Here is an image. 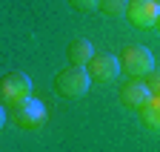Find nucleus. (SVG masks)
Here are the masks:
<instances>
[{"label":"nucleus","mask_w":160,"mask_h":152,"mask_svg":"<svg viewBox=\"0 0 160 152\" xmlns=\"http://www.w3.org/2000/svg\"><path fill=\"white\" fill-rule=\"evenodd\" d=\"M86 72H89V78L97 81V83H112L117 78V72H120V60L112 52H94L92 60L86 63Z\"/></svg>","instance_id":"obj_5"},{"label":"nucleus","mask_w":160,"mask_h":152,"mask_svg":"<svg viewBox=\"0 0 160 152\" xmlns=\"http://www.w3.org/2000/svg\"><path fill=\"white\" fill-rule=\"evenodd\" d=\"M140 121L149 129H160V95H152V98L140 106Z\"/></svg>","instance_id":"obj_9"},{"label":"nucleus","mask_w":160,"mask_h":152,"mask_svg":"<svg viewBox=\"0 0 160 152\" xmlns=\"http://www.w3.org/2000/svg\"><path fill=\"white\" fill-rule=\"evenodd\" d=\"M126 6H129V0H100L97 9L103 12L106 17H117V14H126Z\"/></svg>","instance_id":"obj_10"},{"label":"nucleus","mask_w":160,"mask_h":152,"mask_svg":"<svg viewBox=\"0 0 160 152\" xmlns=\"http://www.w3.org/2000/svg\"><path fill=\"white\" fill-rule=\"evenodd\" d=\"M6 121H9V112L3 109V103H0V129H3V123H6Z\"/></svg>","instance_id":"obj_13"},{"label":"nucleus","mask_w":160,"mask_h":152,"mask_svg":"<svg viewBox=\"0 0 160 152\" xmlns=\"http://www.w3.org/2000/svg\"><path fill=\"white\" fill-rule=\"evenodd\" d=\"M26 98H32V81L26 72H9L0 78V103L14 106Z\"/></svg>","instance_id":"obj_4"},{"label":"nucleus","mask_w":160,"mask_h":152,"mask_svg":"<svg viewBox=\"0 0 160 152\" xmlns=\"http://www.w3.org/2000/svg\"><path fill=\"white\" fill-rule=\"evenodd\" d=\"M120 72L129 75V78H146V75L154 69V58L146 46L140 43H129L123 52H120Z\"/></svg>","instance_id":"obj_3"},{"label":"nucleus","mask_w":160,"mask_h":152,"mask_svg":"<svg viewBox=\"0 0 160 152\" xmlns=\"http://www.w3.org/2000/svg\"><path fill=\"white\" fill-rule=\"evenodd\" d=\"M46 106L43 101H37L34 95L26 101H20L14 106H9V121L17 126V129H37V126H43L46 123Z\"/></svg>","instance_id":"obj_2"},{"label":"nucleus","mask_w":160,"mask_h":152,"mask_svg":"<svg viewBox=\"0 0 160 152\" xmlns=\"http://www.w3.org/2000/svg\"><path fill=\"white\" fill-rule=\"evenodd\" d=\"M143 83H146L149 95H160V69H152L146 78H143Z\"/></svg>","instance_id":"obj_11"},{"label":"nucleus","mask_w":160,"mask_h":152,"mask_svg":"<svg viewBox=\"0 0 160 152\" xmlns=\"http://www.w3.org/2000/svg\"><path fill=\"white\" fill-rule=\"evenodd\" d=\"M120 101H123V106H129V109H137L140 112V106H143L152 95H149V89H146V83H143V78H132V81H126L123 86H120Z\"/></svg>","instance_id":"obj_7"},{"label":"nucleus","mask_w":160,"mask_h":152,"mask_svg":"<svg viewBox=\"0 0 160 152\" xmlns=\"http://www.w3.org/2000/svg\"><path fill=\"white\" fill-rule=\"evenodd\" d=\"M92 55H94V46H92V40H86V37H74V40L66 46L69 66H86L92 60Z\"/></svg>","instance_id":"obj_8"},{"label":"nucleus","mask_w":160,"mask_h":152,"mask_svg":"<svg viewBox=\"0 0 160 152\" xmlns=\"http://www.w3.org/2000/svg\"><path fill=\"white\" fill-rule=\"evenodd\" d=\"M126 17H129V23L137 26V29L157 26L160 3H157V0H129V6H126Z\"/></svg>","instance_id":"obj_6"},{"label":"nucleus","mask_w":160,"mask_h":152,"mask_svg":"<svg viewBox=\"0 0 160 152\" xmlns=\"http://www.w3.org/2000/svg\"><path fill=\"white\" fill-rule=\"evenodd\" d=\"M157 29H160V17H157Z\"/></svg>","instance_id":"obj_14"},{"label":"nucleus","mask_w":160,"mask_h":152,"mask_svg":"<svg viewBox=\"0 0 160 152\" xmlns=\"http://www.w3.org/2000/svg\"><path fill=\"white\" fill-rule=\"evenodd\" d=\"M69 3H72V9H77V12H94L100 0H69Z\"/></svg>","instance_id":"obj_12"},{"label":"nucleus","mask_w":160,"mask_h":152,"mask_svg":"<svg viewBox=\"0 0 160 152\" xmlns=\"http://www.w3.org/2000/svg\"><path fill=\"white\" fill-rule=\"evenodd\" d=\"M92 86L86 66H66L54 75V92L60 98H83Z\"/></svg>","instance_id":"obj_1"}]
</instances>
